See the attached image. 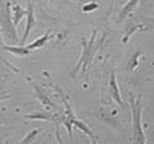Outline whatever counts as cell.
I'll return each mask as SVG.
<instances>
[{"label":"cell","instance_id":"e0dca14e","mask_svg":"<svg viewBox=\"0 0 154 144\" xmlns=\"http://www.w3.org/2000/svg\"><path fill=\"white\" fill-rule=\"evenodd\" d=\"M6 98H10V96H9L8 93H5V92H0V101H4Z\"/></svg>","mask_w":154,"mask_h":144},{"label":"cell","instance_id":"52a82bcc","mask_svg":"<svg viewBox=\"0 0 154 144\" xmlns=\"http://www.w3.org/2000/svg\"><path fill=\"white\" fill-rule=\"evenodd\" d=\"M31 84H32V87H34V90H35L36 98H37L38 101H40V103H41L42 106H45L46 108H55V104L52 103L51 98H50L49 96L46 94L45 90H44V88H41L38 84H36L34 81L31 82Z\"/></svg>","mask_w":154,"mask_h":144},{"label":"cell","instance_id":"ffe728a7","mask_svg":"<svg viewBox=\"0 0 154 144\" xmlns=\"http://www.w3.org/2000/svg\"><path fill=\"white\" fill-rule=\"evenodd\" d=\"M142 2H143V3H147V2H148V0H142Z\"/></svg>","mask_w":154,"mask_h":144},{"label":"cell","instance_id":"8fae6325","mask_svg":"<svg viewBox=\"0 0 154 144\" xmlns=\"http://www.w3.org/2000/svg\"><path fill=\"white\" fill-rule=\"evenodd\" d=\"M50 32L51 31H46V34L44 35V36H41V37H38V39H36L34 42H31L30 45H27L26 47L29 50H36V49H40V47H42L47 41H49L50 39H51V35H50Z\"/></svg>","mask_w":154,"mask_h":144},{"label":"cell","instance_id":"277c9868","mask_svg":"<svg viewBox=\"0 0 154 144\" xmlns=\"http://www.w3.org/2000/svg\"><path fill=\"white\" fill-rule=\"evenodd\" d=\"M24 119H32V121H46V122H60L65 119V114L59 113H51L47 111H36L30 114H25L23 116Z\"/></svg>","mask_w":154,"mask_h":144},{"label":"cell","instance_id":"4fadbf2b","mask_svg":"<svg viewBox=\"0 0 154 144\" xmlns=\"http://www.w3.org/2000/svg\"><path fill=\"white\" fill-rule=\"evenodd\" d=\"M140 55H142V51H140V50L136 51V54L132 55L131 60H129V62H128V66H127V71H128V72L134 71V70H136L137 67H138V65H139L138 59H139V56H140Z\"/></svg>","mask_w":154,"mask_h":144},{"label":"cell","instance_id":"ba28073f","mask_svg":"<svg viewBox=\"0 0 154 144\" xmlns=\"http://www.w3.org/2000/svg\"><path fill=\"white\" fill-rule=\"evenodd\" d=\"M140 3V0H128V3L123 6V9L121 10L118 17H117V23H123L124 20H126V17L138 6V4Z\"/></svg>","mask_w":154,"mask_h":144},{"label":"cell","instance_id":"8992f818","mask_svg":"<svg viewBox=\"0 0 154 144\" xmlns=\"http://www.w3.org/2000/svg\"><path fill=\"white\" fill-rule=\"evenodd\" d=\"M109 94H111L112 100H114V102H117L118 106L124 108V103H123L122 97H121V92L118 88V83H117V78H116L114 71L111 72V77H109Z\"/></svg>","mask_w":154,"mask_h":144},{"label":"cell","instance_id":"5b68a950","mask_svg":"<svg viewBox=\"0 0 154 144\" xmlns=\"http://www.w3.org/2000/svg\"><path fill=\"white\" fill-rule=\"evenodd\" d=\"M35 26V14H34V4L29 0L27 2V10H26V27H25V32H24V36H23V39L20 41L21 46L25 45L26 40H27V37L29 35H30V31L34 29Z\"/></svg>","mask_w":154,"mask_h":144},{"label":"cell","instance_id":"5bb4252c","mask_svg":"<svg viewBox=\"0 0 154 144\" xmlns=\"http://www.w3.org/2000/svg\"><path fill=\"white\" fill-rule=\"evenodd\" d=\"M37 134H38V129H32L30 133L26 134L25 138L21 140L20 144H31V143L35 140V138L37 137Z\"/></svg>","mask_w":154,"mask_h":144},{"label":"cell","instance_id":"7c38bea8","mask_svg":"<svg viewBox=\"0 0 154 144\" xmlns=\"http://www.w3.org/2000/svg\"><path fill=\"white\" fill-rule=\"evenodd\" d=\"M73 126H76L77 128H79V129H81L82 132H85L86 134H87V136L91 138V139H94L96 137H94V134L92 133V130L88 128V126H87V124H86L85 122H82V121H79V119H75L73 121Z\"/></svg>","mask_w":154,"mask_h":144},{"label":"cell","instance_id":"d6986e66","mask_svg":"<svg viewBox=\"0 0 154 144\" xmlns=\"http://www.w3.org/2000/svg\"><path fill=\"white\" fill-rule=\"evenodd\" d=\"M92 144H97V142H96V138H94V139H92Z\"/></svg>","mask_w":154,"mask_h":144},{"label":"cell","instance_id":"6da1fadb","mask_svg":"<svg viewBox=\"0 0 154 144\" xmlns=\"http://www.w3.org/2000/svg\"><path fill=\"white\" fill-rule=\"evenodd\" d=\"M131 102V112H132V138L133 144H147V138L143 130L142 124V98H136L133 94L129 96Z\"/></svg>","mask_w":154,"mask_h":144},{"label":"cell","instance_id":"30bf717a","mask_svg":"<svg viewBox=\"0 0 154 144\" xmlns=\"http://www.w3.org/2000/svg\"><path fill=\"white\" fill-rule=\"evenodd\" d=\"M4 49L8 51V52H10L13 55H16V56H29L30 55V50L27 49V47L25 46H10V45H4Z\"/></svg>","mask_w":154,"mask_h":144},{"label":"cell","instance_id":"9a60e30c","mask_svg":"<svg viewBox=\"0 0 154 144\" xmlns=\"http://www.w3.org/2000/svg\"><path fill=\"white\" fill-rule=\"evenodd\" d=\"M137 30H143V26H142V25H133L131 29L128 27V29H127V34H126V36L123 37V40H122L123 44H127V42H128V39L131 37V35L134 34V31H137Z\"/></svg>","mask_w":154,"mask_h":144},{"label":"cell","instance_id":"9c48e42d","mask_svg":"<svg viewBox=\"0 0 154 144\" xmlns=\"http://www.w3.org/2000/svg\"><path fill=\"white\" fill-rule=\"evenodd\" d=\"M10 10H11V19H13L14 26L16 27L19 24H20L21 19H23V17L26 15V10H24V9H23L20 5H17V4L11 5Z\"/></svg>","mask_w":154,"mask_h":144},{"label":"cell","instance_id":"7a4b0ae2","mask_svg":"<svg viewBox=\"0 0 154 144\" xmlns=\"http://www.w3.org/2000/svg\"><path fill=\"white\" fill-rule=\"evenodd\" d=\"M96 32H97V31L93 30V34H92V36H91V39H90L88 42H82L83 51H82V54H81V57H80L79 62H77V65L75 66V69L71 71L70 77H72V78L76 77V75L79 73L81 66H82V72H83V73H87V70H88V67L91 66V62H92V59H93L94 52L100 49V46H101L102 42H103V39L100 40L97 44L94 42V40H96Z\"/></svg>","mask_w":154,"mask_h":144},{"label":"cell","instance_id":"2e32d148","mask_svg":"<svg viewBox=\"0 0 154 144\" xmlns=\"http://www.w3.org/2000/svg\"><path fill=\"white\" fill-rule=\"evenodd\" d=\"M98 9V4L97 3H88L82 6V11L83 13H92L94 10H97Z\"/></svg>","mask_w":154,"mask_h":144},{"label":"cell","instance_id":"3957f363","mask_svg":"<svg viewBox=\"0 0 154 144\" xmlns=\"http://www.w3.org/2000/svg\"><path fill=\"white\" fill-rule=\"evenodd\" d=\"M11 4L5 3L4 5L0 4V29H2V34L4 35V39L6 42L16 44L19 42V36L16 32V27L13 25L11 19Z\"/></svg>","mask_w":154,"mask_h":144},{"label":"cell","instance_id":"ac0fdd59","mask_svg":"<svg viewBox=\"0 0 154 144\" xmlns=\"http://www.w3.org/2000/svg\"><path fill=\"white\" fill-rule=\"evenodd\" d=\"M56 138H57V140H59V144H65V143L62 142V138H61L60 132H59V129H57V128H56Z\"/></svg>","mask_w":154,"mask_h":144}]
</instances>
